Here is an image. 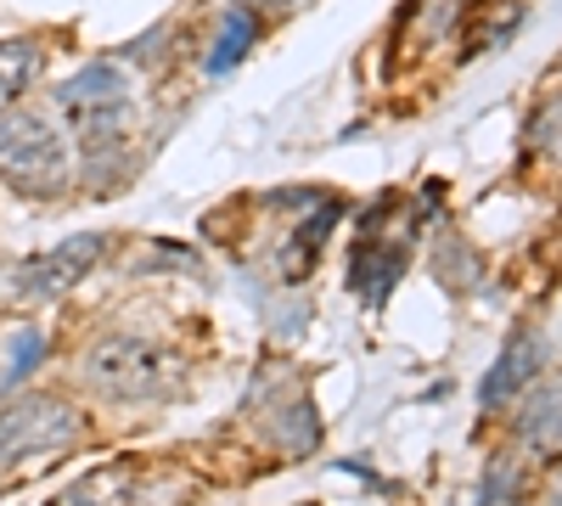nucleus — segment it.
Returning a JSON list of instances; mask_svg holds the SVG:
<instances>
[{
  "label": "nucleus",
  "mask_w": 562,
  "mask_h": 506,
  "mask_svg": "<svg viewBox=\"0 0 562 506\" xmlns=\"http://www.w3.org/2000/svg\"><path fill=\"white\" fill-rule=\"evenodd\" d=\"M518 450H529V456H562V378L524 389V405H518Z\"/></svg>",
  "instance_id": "nucleus-8"
},
{
  "label": "nucleus",
  "mask_w": 562,
  "mask_h": 506,
  "mask_svg": "<svg viewBox=\"0 0 562 506\" xmlns=\"http://www.w3.org/2000/svg\"><path fill=\"white\" fill-rule=\"evenodd\" d=\"M79 175L74 142L52 113L7 108L0 113V180L23 198H57Z\"/></svg>",
  "instance_id": "nucleus-2"
},
{
  "label": "nucleus",
  "mask_w": 562,
  "mask_h": 506,
  "mask_svg": "<svg viewBox=\"0 0 562 506\" xmlns=\"http://www.w3.org/2000/svg\"><path fill=\"white\" fill-rule=\"evenodd\" d=\"M45 74V45L34 34H18V40H0V113L18 108V97Z\"/></svg>",
  "instance_id": "nucleus-9"
},
{
  "label": "nucleus",
  "mask_w": 562,
  "mask_h": 506,
  "mask_svg": "<svg viewBox=\"0 0 562 506\" xmlns=\"http://www.w3.org/2000/svg\"><path fill=\"white\" fill-rule=\"evenodd\" d=\"M102 254H108V237H102V232H79V237H68V243H57V248H45V254L12 265V270H7V293H12L18 304H52V299H63L68 288H79L85 276L102 265Z\"/></svg>",
  "instance_id": "nucleus-6"
},
{
  "label": "nucleus",
  "mask_w": 562,
  "mask_h": 506,
  "mask_svg": "<svg viewBox=\"0 0 562 506\" xmlns=\"http://www.w3.org/2000/svg\"><path fill=\"white\" fill-rule=\"evenodd\" d=\"M546 366V338L540 333H518L506 349H501V360L484 372V389H479V400L495 411V405H506V400H518L529 383H535V372Z\"/></svg>",
  "instance_id": "nucleus-7"
},
{
  "label": "nucleus",
  "mask_w": 562,
  "mask_h": 506,
  "mask_svg": "<svg viewBox=\"0 0 562 506\" xmlns=\"http://www.w3.org/2000/svg\"><path fill=\"white\" fill-rule=\"evenodd\" d=\"M198 484L175 473V468H140V462H119V468H97L79 484H68L63 495H52L45 506H192Z\"/></svg>",
  "instance_id": "nucleus-5"
},
{
  "label": "nucleus",
  "mask_w": 562,
  "mask_h": 506,
  "mask_svg": "<svg viewBox=\"0 0 562 506\" xmlns=\"http://www.w3.org/2000/svg\"><path fill=\"white\" fill-rule=\"evenodd\" d=\"M254 40H259V12L254 7H231L225 23H220V34H214V45H209V57H203V74L225 79L231 68L254 52Z\"/></svg>",
  "instance_id": "nucleus-10"
},
{
  "label": "nucleus",
  "mask_w": 562,
  "mask_h": 506,
  "mask_svg": "<svg viewBox=\"0 0 562 506\" xmlns=\"http://www.w3.org/2000/svg\"><path fill=\"white\" fill-rule=\"evenodd\" d=\"M540 506H562V456H557V468H551V479H546V495H540Z\"/></svg>",
  "instance_id": "nucleus-13"
},
{
  "label": "nucleus",
  "mask_w": 562,
  "mask_h": 506,
  "mask_svg": "<svg viewBox=\"0 0 562 506\" xmlns=\"http://www.w3.org/2000/svg\"><path fill=\"white\" fill-rule=\"evenodd\" d=\"M310 0H254V12H304Z\"/></svg>",
  "instance_id": "nucleus-14"
},
{
  "label": "nucleus",
  "mask_w": 562,
  "mask_h": 506,
  "mask_svg": "<svg viewBox=\"0 0 562 506\" xmlns=\"http://www.w3.org/2000/svg\"><path fill=\"white\" fill-rule=\"evenodd\" d=\"M529 147H535L546 164H562V97L546 102V108L529 119Z\"/></svg>",
  "instance_id": "nucleus-12"
},
{
  "label": "nucleus",
  "mask_w": 562,
  "mask_h": 506,
  "mask_svg": "<svg viewBox=\"0 0 562 506\" xmlns=\"http://www.w3.org/2000/svg\"><path fill=\"white\" fill-rule=\"evenodd\" d=\"M52 102L68 113V135H79V147L102 153L119 142L135 113V85L119 63H90L52 90Z\"/></svg>",
  "instance_id": "nucleus-3"
},
{
  "label": "nucleus",
  "mask_w": 562,
  "mask_h": 506,
  "mask_svg": "<svg viewBox=\"0 0 562 506\" xmlns=\"http://www.w3.org/2000/svg\"><path fill=\"white\" fill-rule=\"evenodd\" d=\"M338 220H344V203H338V198H321V209H315V214L299 225V232H293V243L281 248V254H288V259H281V270H288V276H304V270L315 265V254H321L326 232H333Z\"/></svg>",
  "instance_id": "nucleus-11"
},
{
  "label": "nucleus",
  "mask_w": 562,
  "mask_h": 506,
  "mask_svg": "<svg viewBox=\"0 0 562 506\" xmlns=\"http://www.w3.org/2000/svg\"><path fill=\"white\" fill-rule=\"evenodd\" d=\"M79 439H85V417L63 394H18V400L0 405V468L68 450Z\"/></svg>",
  "instance_id": "nucleus-4"
},
{
  "label": "nucleus",
  "mask_w": 562,
  "mask_h": 506,
  "mask_svg": "<svg viewBox=\"0 0 562 506\" xmlns=\"http://www.w3.org/2000/svg\"><path fill=\"white\" fill-rule=\"evenodd\" d=\"M79 378L90 394L102 400H119V405H147V400H164L180 389L186 366L169 344L158 338H135V333H108L85 349L79 360Z\"/></svg>",
  "instance_id": "nucleus-1"
}]
</instances>
